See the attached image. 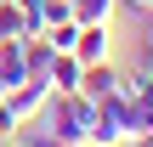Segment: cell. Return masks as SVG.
I'll list each match as a JSON object with an SVG mask.
<instances>
[{
    "label": "cell",
    "instance_id": "30bf717a",
    "mask_svg": "<svg viewBox=\"0 0 153 147\" xmlns=\"http://www.w3.org/2000/svg\"><path fill=\"white\" fill-rule=\"evenodd\" d=\"M17 142H23V147H68V142H57V136H51V130H45L40 119H28V125H17Z\"/></svg>",
    "mask_w": 153,
    "mask_h": 147
},
{
    "label": "cell",
    "instance_id": "6da1fadb",
    "mask_svg": "<svg viewBox=\"0 0 153 147\" xmlns=\"http://www.w3.org/2000/svg\"><path fill=\"white\" fill-rule=\"evenodd\" d=\"M40 125L68 147H91L97 136V102H85L79 91H51V102L40 108Z\"/></svg>",
    "mask_w": 153,
    "mask_h": 147
},
{
    "label": "cell",
    "instance_id": "2e32d148",
    "mask_svg": "<svg viewBox=\"0 0 153 147\" xmlns=\"http://www.w3.org/2000/svg\"><path fill=\"white\" fill-rule=\"evenodd\" d=\"M0 142H6V136H0Z\"/></svg>",
    "mask_w": 153,
    "mask_h": 147
},
{
    "label": "cell",
    "instance_id": "7a4b0ae2",
    "mask_svg": "<svg viewBox=\"0 0 153 147\" xmlns=\"http://www.w3.org/2000/svg\"><path fill=\"white\" fill-rule=\"evenodd\" d=\"M131 136H136V102H125V96L97 102V136H91V147H125Z\"/></svg>",
    "mask_w": 153,
    "mask_h": 147
},
{
    "label": "cell",
    "instance_id": "9c48e42d",
    "mask_svg": "<svg viewBox=\"0 0 153 147\" xmlns=\"http://www.w3.org/2000/svg\"><path fill=\"white\" fill-rule=\"evenodd\" d=\"M74 6V23H108L119 0H68Z\"/></svg>",
    "mask_w": 153,
    "mask_h": 147
},
{
    "label": "cell",
    "instance_id": "7c38bea8",
    "mask_svg": "<svg viewBox=\"0 0 153 147\" xmlns=\"http://www.w3.org/2000/svg\"><path fill=\"white\" fill-rule=\"evenodd\" d=\"M23 17H28V34H45V0H17Z\"/></svg>",
    "mask_w": 153,
    "mask_h": 147
},
{
    "label": "cell",
    "instance_id": "8fae6325",
    "mask_svg": "<svg viewBox=\"0 0 153 147\" xmlns=\"http://www.w3.org/2000/svg\"><path fill=\"white\" fill-rule=\"evenodd\" d=\"M45 40H51V51H74V40H79V23H51V28H45Z\"/></svg>",
    "mask_w": 153,
    "mask_h": 147
},
{
    "label": "cell",
    "instance_id": "4fadbf2b",
    "mask_svg": "<svg viewBox=\"0 0 153 147\" xmlns=\"http://www.w3.org/2000/svg\"><path fill=\"white\" fill-rule=\"evenodd\" d=\"M51 23H74V6L68 0H45V28Z\"/></svg>",
    "mask_w": 153,
    "mask_h": 147
},
{
    "label": "cell",
    "instance_id": "277c9868",
    "mask_svg": "<svg viewBox=\"0 0 153 147\" xmlns=\"http://www.w3.org/2000/svg\"><path fill=\"white\" fill-rule=\"evenodd\" d=\"M108 45H114V34H108V23H79V40H74V57L91 68V62H108Z\"/></svg>",
    "mask_w": 153,
    "mask_h": 147
},
{
    "label": "cell",
    "instance_id": "5bb4252c",
    "mask_svg": "<svg viewBox=\"0 0 153 147\" xmlns=\"http://www.w3.org/2000/svg\"><path fill=\"white\" fill-rule=\"evenodd\" d=\"M119 6H125L131 17H153V0H119Z\"/></svg>",
    "mask_w": 153,
    "mask_h": 147
},
{
    "label": "cell",
    "instance_id": "9a60e30c",
    "mask_svg": "<svg viewBox=\"0 0 153 147\" xmlns=\"http://www.w3.org/2000/svg\"><path fill=\"white\" fill-rule=\"evenodd\" d=\"M0 147H23V142H17V136H6V142H0Z\"/></svg>",
    "mask_w": 153,
    "mask_h": 147
},
{
    "label": "cell",
    "instance_id": "8992f818",
    "mask_svg": "<svg viewBox=\"0 0 153 147\" xmlns=\"http://www.w3.org/2000/svg\"><path fill=\"white\" fill-rule=\"evenodd\" d=\"M51 57H57V51H51V40H45V34H28V40H23V62H28V79L51 85Z\"/></svg>",
    "mask_w": 153,
    "mask_h": 147
},
{
    "label": "cell",
    "instance_id": "5b68a950",
    "mask_svg": "<svg viewBox=\"0 0 153 147\" xmlns=\"http://www.w3.org/2000/svg\"><path fill=\"white\" fill-rule=\"evenodd\" d=\"M79 96H85V102H108V96H119V68H114V62H91L85 79H79Z\"/></svg>",
    "mask_w": 153,
    "mask_h": 147
},
{
    "label": "cell",
    "instance_id": "3957f363",
    "mask_svg": "<svg viewBox=\"0 0 153 147\" xmlns=\"http://www.w3.org/2000/svg\"><path fill=\"white\" fill-rule=\"evenodd\" d=\"M45 102H51V85H40V79H23V85H17V91H11L0 108L11 113V125H28V119H40V108H45Z\"/></svg>",
    "mask_w": 153,
    "mask_h": 147
},
{
    "label": "cell",
    "instance_id": "52a82bcc",
    "mask_svg": "<svg viewBox=\"0 0 153 147\" xmlns=\"http://www.w3.org/2000/svg\"><path fill=\"white\" fill-rule=\"evenodd\" d=\"M79 79H85V62L74 51H57L51 57V91H79Z\"/></svg>",
    "mask_w": 153,
    "mask_h": 147
},
{
    "label": "cell",
    "instance_id": "ba28073f",
    "mask_svg": "<svg viewBox=\"0 0 153 147\" xmlns=\"http://www.w3.org/2000/svg\"><path fill=\"white\" fill-rule=\"evenodd\" d=\"M0 40H28V17L17 0H0Z\"/></svg>",
    "mask_w": 153,
    "mask_h": 147
}]
</instances>
